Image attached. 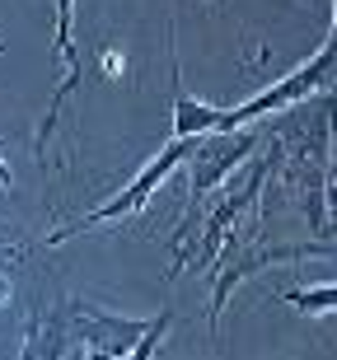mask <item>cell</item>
<instances>
[{
	"label": "cell",
	"mask_w": 337,
	"mask_h": 360,
	"mask_svg": "<svg viewBox=\"0 0 337 360\" xmlns=\"http://www.w3.org/2000/svg\"><path fill=\"white\" fill-rule=\"evenodd\" d=\"M192 150H197V141H169V146L155 155V160L141 169V174L132 178V183L122 187L117 197H108L98 211H89V215H80V220H70V225H61V229H52L47 239H42V248H56L61 239H75L80 229H94V225H108V220H127V215H136V211H146V201H150V192L164 183V178L174 174L178 164L188 160Z\"/></svg>",
	"instance_id": "1"
},
{
	"label": "cell",
	"mask_w": 337,
	"mask_h": 360,
	"mask_svg": "<svg viewBox=\"0 0 337 360\" xmlns=\"http://www.w3.org/2000/svg\"><path fill=\"white\" fill-rule=\"evenodd\" d=\"M328 75H333V33L324 38V47H319V52H314L305 66H295L291 75H281L276 84H267V89L253 94V98H243V103L225 108V117H220V136L248 131L257 117H267V112H276V108L295 103V98H305V94H314V89H324Z\"/></svg>",
	"instance_id": "2"
},
{
	"label": "cell",
	"mask_w": 337,
	"mask_h": 360,
	"mask_svg": "<svg viewBox=\"0 0 337 360\" xmlns=\"http://www.w3.org/2000/svg\"><path fill=\"white\" fill-rule=\"evenodd\" d=\"M75 319H84L80 337H84V356L89 360H122L136 347V337L150 328L141 319H113V314H98V309H75Z\"/></svg>",
	"instance_id": "3"
},
{
	"label": "cell",
	"mask_w": 337,
	"mask_h": 360,
	"mask_svg": "<svg viewBox=\"0 0 337 360\" xmlns=\"http://www.w3.org/2000/svg\"><path fill=\"white\" fill-rule=\"evenodd\" d=\"M56 61H61V84H56L52 94V108H47V117H42V131H38V155L47 150V136H52L56 127V112H61V103H66L70 94H75V84H80V56H75V0H56Z\"/></svg>",
	"instance_id": "4"
},
{
	"label": "cell",
	"mask_w": 337,
	"mask_h": 360,
	"mask_svg": "<svg viewBox=\"0 0 337 360\" xmlns=\"http://www.w3.org/2000/svg\"><path fill=\"white\" fill-rule=\"evenodd\" d=\"M328 253H333L328 243H314V248L281 243V248H253V257H243V262H234V267H220L216 271V285H211V328H220V309H225L229 290H234L243 276H253L257 267H267V262H291V257H328Z\"/></svg>",
	"instance_id": "5"
},
{
	"label": "cell",
	"mask_w": 337,
	"mask_h": 360,
	"mask_svg": "<svg viewBox=\"0 0 337 360\" xmlns=\"http://www.w3.org/2000/svg\"><path fill=\"white\" fill-rule=\"evenodd\" d=\"M211 141H216V146H211V155L197 164V178H192V187H188L192 201H202L206 192H211V187H216L220 178H225L229 169H234V164H239L243 155L257 146L253 131H229V136H211Z\"/></svg>",
	"instance_id": "6"
},
{
	"label": "cell",
	"mask_w": 337,
	"mask_h": 360,
	"mask_svg": "<svg viewBox=\"0 0 337 360\" xmlns=\"http://www.w3.org/2000/svg\"><path fill=\"white\" fill-rule=\"evenodd\" d=\"M220 117H225V108L206 103V98H192V94H178L174 98V141L220 136Z\"/></svg>",
	"instance_id": "7"
},
{
	"label": "cell",
	"mask_w": 337,
	"mask_h": 360,
	"mask_svg": "<svg viewBox=\"0 0 337 360\" xmlns=\"http://www.w3.org/2000/svg\"><path fill=\"white\" fill-rule=\"evenodd\" d=\"M169 323H174V309H160L155 319H150V328L141 337H136V347L127 351L122 360H155V351H160V342L169 337Z\"/></svg>",
	"instance_id": "8"
},
{
	"label": "cell",
	"mask_w": 337,
	"mask_h": 360,
	"mask_svg": "<svg viewBox=\"0 0 337 360\" xmlns=\"http://www.w3.org/2000/svg\"><path fill=\"white\" fill-rule=\"evenodd\" d=\"M281 300H286V304H295V309H305V314H314V319H324V314H333L337 290L324 281L319 290H281Z\"/></svg>",
	"instance_id": "9"
},
{
	"label": "cell",
	"mask_w": 337,
	"mask_h": 360,
	"mask_svg": "<svg viewBox=\"0 0 337 360\" xmlns=\"http://www.w3.org/2000/svg\"><path fill=\"white\" fill-rule=\"evenodd\" d=\"M0 187H10V164L0 160Z\"/></svg>",
	"instance_id": "10"
}]
</instances>
